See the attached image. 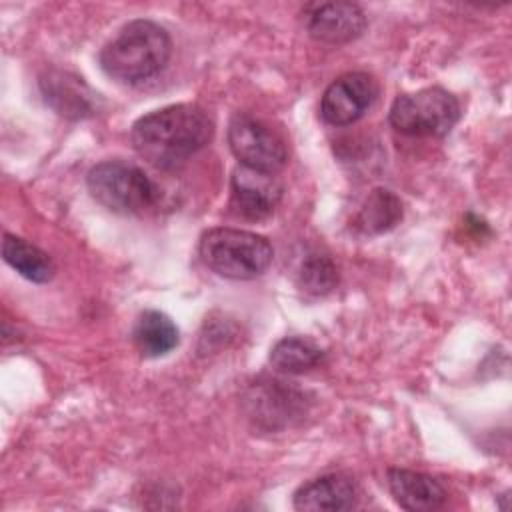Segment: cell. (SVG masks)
<instances>
[{
    "label": "cell",
    "instance_id": "9a60e30c",
    "mask_svg": "<svg viewBox=\"0 0 512 512\" xmlns=\"http://www.w3.org/2000/svg\"><path fill=\"white\" fill-rule=\"evenodd\" d=\"M2 258L20 276H24L26 280L36 282V284H44V282L52 280L54 270H56L52 258L44 250H40L38 246L30 244L28 240L14 236V234H4Z\"/></svg>",
    "mask_w": 512,
    "mask_h": 512
},
{
    "label": "cell",
    "instance_id": "8992f818",
    "mask_svg": "<svg viewBox=\"0 0 512 512\" xmlns=\"http://www.w3.org/2000/svg\"><path fill=\"white\" fill-rule=\"evenodd\" d=\"M228 146L242 166L276 174L288 158L284 140L262 120L236 114L228 124Z\"/></svg>",
    "mask_w": 512,
    "mask_h": 512
},
{
    "label": "cell",
    "instance_id": "ba28073f",
    "mask_svg": "<svg viewBox=\"0 0 512 512\" xmlns=\"http://www.w3.org/2000/svg\"><path fill=\"white\" fill-rule=\"evenodd\" d=\"M378 96V82L366 72L336 78L322 94L320 116L330 126H348L364 116Z\"/></svg>",
    "mask_w": 512,
    "mask_h": 512
},
{
    "label": "cell",
    "instance_id": "3957f363",
    "mask_svg": "<svg viewBox=\"0 0 512 512\" xmlns=\"http://www.w3.org/2000/svg\"><path fill=\"white\" fill-rule=\"evenodd\" d=\"M198 254L204 266L222 278L252 280L268 270L274 258V248L256 232L212 228L202 234Z\"/></svg>",
    "mask_w": 512,
    "mask_h": 512
},
{
    "label": "cell",
    "instance_id": "9c48e42d",
    "mask_svg": "<svg viewBox=\"0 0 512 512\" xmlns=\"http://www.w3.org/2000/svg\"><path fill=\"white\" fill-rule=\"evenodd\" d=\"M232 206L250 220L270 216L282 198V182L272 172H262L238 164L230 180Z\"/></svg>",
    "mask_w": 512,
    "mask_h": 512
},
{
    "label": "cell",
    "instance_id": "7a4b0ae2",
    "mask_svg": "<svg viewBox=\"0 0 512 512\" xmlns=\"http://www.w3.org/2000/svg\"><path fill=\"white\" fill-rule=\"evenodd\" d=\"M172 54L166 28L152 20H132L102 48L100 68L120 84H138L160 74Z\"/></svg>",
    "mask_w": 512,
    "mask_h": 512
},
{
    "label": "cell",
    "instance_id": "7c38bea8",
    "mask_svg": "<svg viewBox=\"0 0 512 512\" xmlns=\"http://www.w3.org/2000/svg\"><path fill=\"white\" fill-rule=\"evenodd\" d=\"M386 480L392 498L404 510L430 512L440 508L448 498V492L442 486V482L424 472L390 468Z\"/></svg>",
    "mask_w": 512,
    "mask_h": 512
},
{
    "label": "cell",
    "instance_id": "ac0fdd59",
    "mask_svg": "<svg viewBox=\"0 0 512 512\" xmlns=\"http://www.w3.org/2000/svg\"><path fill=\"white\" fill-rule=\"evenodd\" d=\"M298 284L302 290L314 296H324L332 292L338 284L336 264L326 254H318V252L308 254L300 266Z\"/></svg>",
    "mask_w": 512,
    "mask_h": 512
},
{
    "label": "cell",
    "instance_id": "8fae6325",
    "mask_svg": "<svg viewBox=\"0 0 512 512\" xmlns=\"http://www.w3.org/2000/svg\"><path fill=\"white\" fill-rule=\"evenodd\" d=\"M356 484L350 476L334 472L302 484L292 498L296 510L302 512H340L356 504Z\"/></svg>",
    "mask_w": 512,
    "mask_h": 512
},
{
    "label": "cell",
    "instance_id": "277c9868",
    "mask_svg": "<svg viewBox=\"0 0 512 512\" xmlns=\"http://www.w3.org/2000/svg\"><path fill=\"white\" fill-rule=\"evenodd\" d=\"M90 196L116 214H144L160 196L158 186L138 166L124 160H104L88 170Z\"/></svg>",
    "mask_w": 512,
    "mask_h": 512
},
{
    "label": "cell",
    "instance_id": "2e32d148",
    "mask_svg": "<svg viewBox=\"0 0 512 512\" xmlns=\"http://www.w3.org/2000/svg\"><path fill=\"white\" fill-rule=\"evenodd\" d=\"M402 214L404 212L400 198L386 188H376L366 196L364 204L360 206L354 218V226L362 234L376 236L392 230L402 220Z\"/></svg>",
    "mask_w": 512,
    "mask_h": 512
},
{
    "label": "cell",
    "instance_id": "5bb4252c",
    "mask_svg": "<svg viewBox=\"0 0 512 512\" xmlns=\"http://www.w3.org/2000/svg\"><path fill=\"white\" fill-rule=\"evenodd\" d=\"M132 340L142 356L160 358L178 346L180 332L168 314L160 310H144L134 324Z\"/></svg>",
    "mask_w": 512,
    "mask_h": 512
},
{
    "label": "cell",
    "instance_id": "e0dca14e",
    "mask_svg": "<svg viewBox=\"0 0 512 512\" xmlns=\"http://www.w3.org/2000/svg\"><path fill=\"white\" fill-rule=\"evenodd\" d=\"M326 352L312 338L286 336L270 350V364L284 374H302L324 362Z\"/></svg>",
    "mask_w": 512,
    "mask_h": 512
},
{
    "label": "cell",
    "instance_id": "30bf717a",
    "mask_svg": "<svg viewBox=\"0 0 512 512\" xmlns=\"http://www.w3.org/2000/svg\"><path fill=\"white\" fill-rule=\"evenodd\" d=\"M306 28L308 34L322 44H348L362 36L366 14L352 2H326L312 8L306 16Z\"/></svg>",
    "mask_w": 512,
    "mask_h": 512
},
{
    "label": "cell",
    "instance_id": "4fadbf2b",
    "mask_svg": "<svg viewBox=\"0 0 512 512\" xmlns=\"http://www.w3.org/2000/svg\"><path fill=\"white\" fill-rule=\"evenodd\" d=\"M40 88L46 98V102L62 116L66 118H84L92 116L96 110V98L82 78L60 72V70H50L40 78Z\"/></svg>",
    "mask_w": 512,
    "mask_h": 512
},
{
    "label": "cell",
    "instance_id": "6da1fadb",
    "mask_svg": "<svg viewBox=\"0 0 512 512\" xmlns=\"http://www.w3.org/2000/svg\"><path fill=\"white\" fill-rule=\"evenodd\" d=\"M214 134L208 112L196 104H170L138 118L130 132L132 148L160 170H176L200 152Z\"/></svg>",
    "mask_w": 512,
    "mask_h": 512
},
{
    "label": "cell",
    "instance_id": "5b68a950",
    "mask_svg": "<svg viewBox=\"0 0 512 512\" xmlns=\"http://www.w3.org/2000/svg\"><path fill=\"white\" fill-rule=\"evenodd\" d=\"M458 118V98L440 86L398 96L388 114L394 130L418 138H442L454 128Z\"/></svg>",
    "mask_w": 512,
    "mask_h": 512
},
{
    "label": "cell",
    "instance_id": "52a82bcc",
    "mask_svg": "<svg viewBox=\"0 0 512 512\" xmlns=\"http://www.w3.org/2000/svg\"><path fill=\"white\" fill-rule=\"evenodd\" d=\"M244 406L248 418L264 430L288 428L308 412L304 392L280 380L254 382L244 394Z\"/></svg>",
    "mask_w": 512,
    "mask_h": 512
}]
</instances>
